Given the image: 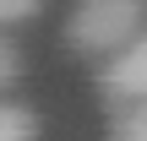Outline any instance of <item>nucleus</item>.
Segmentation results:
<instances>
[{"mask_svg": "<svg viewBox=\"0 0 147 141\" xmlns=\"http://www.w3.org/2000/svg\"><path fill=\"white\" fill-rule=\"evenodd\" d=\"M147 27L142 0H82L65 22V38L76 54H120L125 43H136Z\"/></svg>", "mask_w": 147, "mask_h": 141, "instance_id": "1", "label": "nucleus"}, {"mask_svg": "<svg viewBox=\"0 0 147 141\" xmlns=\"http://www.w3.org/2000/svg\"><path fill=\"white\" fill-rule=\"evenodd\" d=\"M98 87H104V98H109L115 109L142 103V92H147V38L125 43L120 54H109V65L98 71Z\"/></svg>", "mask_w": 147, "mask_h": 141, "instance_id": "2", "label": "nucleus"}, {"mask_svg": "<svg viewBox=\"0 0 147 141\" xmlns=\"http://www.w3.org/2000/svg\"><path fill=\"white\" fill-rule=\"evenodd\" d=\"M0 141H38V114L22 103H0Z\"/></svg>", "mask_w": 147, "mask_h": 141, "instance_id": "3", "label": "nucleus"}, {"mask_svg": "<svg viewBox=\"0 0 147 141\" xmlns=\"http://www.w3.org/2000/svg\"><path fill=\"white\" fill-rule=\"evenodd\" d=\"M109 141H147V109H142V103H131V109H115Z\"/></svg>", "mask_w": 147, "mask_h": 141, "instance_id": "4", "label": "nucleus"}, {"mask_svg": "<svg viewBox=\"0 0 147 141\" xmlns=\"http://www.w3.org/2000/svg\"><path fill=\"white\" fill-rule=\"evenodd\" d=\"M16 82H22V54H16V43L0 33V92H11Z\"/></svg>", "mask_w": 147, "mask_h": 141, "instance_id": "5", "label": "nucleus"}, {"mask_svg": "<svg viewBox=\"0 0 147 141\" xmlns=\"http://www.w3.org/2000/svg\"><path fill=\"white\" fill-rule=\"evenodd\" d=\"M38 5L44 0H0V27H16V22L38 16Z\"/></svg>", "mask_w": 147, "mask_h": 141, "instance_id": "6", "label": "nucleus"}]
</instances>
